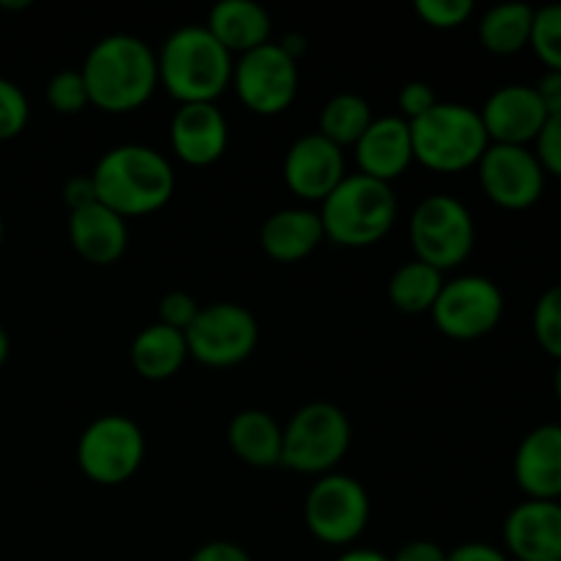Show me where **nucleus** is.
Instances as JSON below:
<instances>
[{
    "label": "nucleus",
    "mask_w": 561,
    "mask_h": 561,
    "mask_svg": "<svg viewBox=\"0 0 561 561\" xmlns=\"http://www.w3.org/2000/svg\"><path fill=\"white\" fill-rule=\"evenodd\" d=\"M91 107L110 115L140 110L159 88L157 53L129 33L104 36L88 49L80 69Z\"/></svg>",
    "instance_id": "nucleus-1"
},
{
    "label": "nucleus",
    "mask_w": 561,
    "mask_h": 561,
    "mask_svg": "<svg viewBox=\"0 0 561 561\" xmlns=\"http://www.w3.org/2000/svg\"><path fill=\"white\" fill-rule=\"evenodd\" d=\"M91 179L99 203L124 219L162 211L175 192L170 159L140 142H126L104 153Z\"/></svg>",
    "instance_id": "nucleus-2"
},
{
    "label": "nucleus",
    "mask_w": 561,
    "mask_h": 561,
    "mask_svg": "<svg viewBox=\"0 0 561 561\" xmlns=\"http://www.w3.org/2000/svg\"><path fill=\"white\" fill-rule=\"evenodd\" d=\"M233 64L206 25L179 27L157 53L159 85L179 104H217L233 82Z\"/></svg>",
    "instance_id": "nucleus-3"
},
{
    "label": "nucleus",
    "mask_w": 561,
    "mask_h": 561,
    "mask_svg": "<svg viewBox=\"0 0 561 561\" xmlns=\"http://www.w3.org/2000/svg\"><path fill=\"white\" fill-rule=\"evenodd\" d=\"M323 236L337 247H373L394 228L398 219V197L392 184L370 179V175H345L337 190L321 203L318 211Z\"/></svg>",
    "instance_id": "nucleus-4"
},
{
    "label": "nucleus",
    "mask_w": 561,
    "mask_h": 561,
    "mask_svg": "<svg viewBox=\"0 0 561 561\" xmlns=\"http://www.w3.org/2000/svg\"><path fill=\"white\" fill-rule=\"evenodd\" d=\"M411 126L414 162L433 173H463L480 164L491 140L480 110L458 102H438Z\"/></svg>",
    "instance_id": "nucleus-5"
},
{
    "label": "nucleus",
    "mask_w": 561,
    "mask_h": 561,
    "mask_svg": "<svg viewBox=\"0 0 561 561\" xmlns=\"http://www.w3.org/2000/svg\"><path fill=\"white\" fill-rule=\"evenodd\" d=\"M351 449V420L334 403H307L283 427V466L307 477H327Z\"/></svg>",
    "instance_id": "nucleus-6"
},
{
    "label": "nucleus",
    "mask_w": 561,
    "mask_h": 561,
    "mask_svg": "<svg viewBox=\"0 0 561 561\" xmlns=\"http://www.w3.org/2000/svg\"><path fill=\"white\" fill-rule=\"evenodd\" d=\"M409 233L416 261L442 274L469 261L477 241L474 217L453 195H427L414 208Z\"/></svg>",
    "instance_id": "nucleus-7"
},
{
    "label": "nucleus",
    "mask_w": 561,
    "mask_h": 561,
    "mask_svg": "<svg viewBox=\"0 0 561 561\" xmlns=\"http://www.w3.org/2000/svg\"><path fill=\"white\" fill-rule=\"evenodd\" d=\"M146 460V436L124 414H104L82 431L77 442V466L91 482L115 488L129 482Z\"/></svg>",
    "instance_id": "nucleus-8"
},
{
    "label": "nucleus",
    "mask_w": 561,
    "mask_h": 561,
    "mask_svg": "<svg viewBox=\"0 0 561 561\" xmlns=\"http://www.w3.org/2000/svg\"><path fill=\"white\" fill-rule=\"evenodd\" d=\"M305 524L316 540L348 548L370 524V496L365 485L348 474L318 477L305 502Z\"/></svg>",
    "instance_id": "nucleus-9"
},
{
    "label": "nucleus",
    "mask_w": 561,
    "mask_h": 561,
    "mask_svg": "<svg viewBox=\"0 0 561 561\" xmlns=\"http://www.w3.org/2000/svg\"><path fill=\"white\" fill-rule=\"evenodd\" d=\"M190 356L201 365L225 370L236 367L252 356L257 348V318L236 301H217L201 307L195 323L184 332Z\"/></svg>",
    "instance_id": "nucleus-10"
},
{
    "label": "nucleus",
    "mask_w": 561,
    "mask_h": 561,
    "mask_svg": "<svg viewBox=\"0 0 561 561\" xmlns=\"http://www.w3.org/2000/svg\"><path fill=\"white\" fill-rule=\"evenodd\" d=\"M431 316L444 337L471 343L488 337L502 323L504 294L482 274H463L444 283Z\"/></svg>",
    "instance_id": "nucleus-11"
},
{
    "label": "nucleus",
    "mask_w": 561,
    "mask_h": 561,
    "mask_svg": "<svg viewBox=\"0 0 561 561\" xmlns=\"http://www.w3.org/2000/svg\"><path fill=\"white\" fill-rule=\"evenodd\" d=\"M230 85L250 113L272 118L296 102L299 60L290 58L277 42H268L236 60Z\"/></svg>",
    "instance_id": "nucleus-12"
},
{
    "label": "nucleus",
    "mask_w": 561,
    "mask_h": 561,
    "mask_svg": "<svg viewBox=\"0 0 561 561\" xmlns=\"http://www.w3.org/2000/svg\"><path fill=\"white\" fill-rule=\"evenodd\" d=\"M482 192L493 206L504 211H526L537 206L546 192V170L531 148L526 146H488L480 164Z\"/></svg>",
    "instance_id": "nucleus-13"
},
{
    "label": "nucleus",
    "mask_w": 561,
    "mask_h": 561,
    "mask_svg": "<svg viewBox=\"0 0 561 561\" xmlns=\"http://www.w3.org/2000/svg\"><path fill=\"white\" fill-rule=\"evenodd\" d=\"M345 153L327 137L312 131L288 148L283 162L285 186L307 203H323L345 179Z\"/></svg>",
    "instance_id": "nucleus-14"
},
{
    "label": "nucleus",
    "mask_w": 561,
    "mask_h": 561,
    "mask_svg": "<svg viewBox=\"0 0 561 561\" xmlns=\"http://www.w3.org/2000/svg\"><path fill=\"white\" fill-rule=\"evenodd\" d=\"M480 118L493 146L529 148V142H535L542 126L548 124V113L535 85H524V82L496 88L482 104Z\"/></svg>",
    "instance_id": "nucleus-15"
},
{
    "label": "nucleus",
    "mask_w": 561,
    "mask_h": 561,
    "mask_svg": "<svg viewBox=\"0 0 561 561\" xmlns=\"http://www.w3.org/2000/svg\"><path fill=\"white\" fill-rule=\"evenodd\" d=\"M504 548L518 561H561V502L518 504L504 520Z\"/></svg>",
    "instance_id": "nucleus-16"
},
{
    "label": "nucleus",
    "mask_w": 561,
    "mask_h": 561,
    "mask_svg": "<svg viewBox=\"0 0 561 561\" xmlns=\"http://www.w3.org/2000/svg\"><path fill=\"white\" fill-rule=\"evenodd\" d=\"M170 146L190 168H208L228 151V121L217 104H179L170 121Z\"/></svg>",
    "instance_id": "nucleus-17"
},
{
    "label": "nucleus",
    "mask_w": 561,
    "mask_h": 561,
    "mask_svg": "<svg viewBox=\"0 0 561 561\" xmlns=\"http://www.w3.org/2000/svg\"><path fill=\"white\" fill-rule=\"evenodd\" d=\"M513 471L526 499L561 502V425H540L526 433Z\"/></svg>",
    "instance_id": "nucleus-18"
},
{
    "label": "nucleus",
    "mask_w": 561,
    "mask_h": 561,
    "mask_svg": "<svg viewBox=\"0 0 561 561\" xmlns=\"http://www.w3.org/2000/svg\"><path fill=\"white\" fill-rule=\"evenodd\" d=\"M356 164L362 175L392 184L414 162V146H411V126L400 115H383L373 118L365 135L354 146Z\"/></svg>",
    "instance_id": "nucleus-19"
},
{
    "label": "nucleus",
    "mask_w": 561,
    "mask_h": 561,
    "mask_svg": "<svg viewBox=\"0 0 561 561\" xmlns=\"http://www.w3.org/2000/svg\"><path fill=\"white\" fill-rule=\"evenodd\" d=\"M69 241L82 261L93 266H113L129 247V228L124 217L104 208L102 203H93L80 211H71Z\"/></svg>",
    "instance_id": "nucleus-20"
},
{
    "label": "nucleus",
    "mask_w": 561,
    "mask_h": 561,
    "mask_svg": "<svg viewBox=\"0 0 561 561\" xmlns=\"http://www.w3.org/2000/svg\"><path fill=\"white\" fill-rule=\"evenodd\" d=\"M208 33L230 55H247L272 42V16L255 0H219L208 11Z\"/></svg>",
    "instance_id": "nucleus-21"
},
{
    "label": "nucleus",
    "mask_w": 561,
    "mask_h": 561,
    "mask_svg": "<svg viewBox=\"0 0 561 561\" xmlns=\"http://www.w3.org/2000/svg\"><path fill=\"white\" fill-rule=\"evenodd\" d=\"M327 239L318 211L310 208H283L274 211L261 228V247L272 261L299 263Z\"/></svg>",
    "instance_id": "nucleus-22"
},
{
    "label": "nucleus",
    "mask_w": 561,
    "mask_h": 561,
    "mask_svg": "<svg viewBox=\"0 0 561 561\" xmlns=\"http://www.w3.org/2000/svg\"><path fill=\"white\" fill-rule=\"evenodd\" d=\"M228 444L252 469L283 466V425L268 411L244 409L230 420Z\"/></svg>",
    "instance_id": "nucleus-23"
},
{
    "label": "nucleus",
    "mask_w": 561,
    "mask_h": 561,
    "mask_svg": "<svg viewBox=\"0 0 561 561\" xmlns=\"http://www.w3.org/2000/svg\"><path fill=\"white\" fill-rule=\"evenodd\" d=\"M129 359L137 376L146 381H168L190 359V348L184 332H175L164 323H151L135 337Z\"/></svg>",
    "instance_id": "nucleus-24"
},
{
    "label": "nucleus",
    "mask_w": 561,
    "mask_h": 561,
    "mask_svg": "<svg viewBox=\"0 0 561 561\" xmlns=\"http://www.w3.org/2000/svg\"><path fill=\"white\" fill-rule=\"evenodd\" d=\"M531 25H535V9L526 3H502L480 16V44L491 55H518L529 47Z\"/></svg>",
    "instance_id": "nucleus-25"
},
{
    "label": "nucleus",
    "mask_w": 561,
    "mask_h": 561,
    "mask_svg": "<svg viewBox=\"0 0 561 561\" xmlns=\"http://www.w3.org/2000/svg\"><path fill=\"white\" fill-rule=\"evenodd\" d=\"M444 288V274L422 261H409L389 279V301L405 316L431 312Z\"/></svg>",
    "instance_id": "nucleus-26"
},
{
    "label": "nucleus",
    "mask_w": 561,
    "mask_h": 561,
    "mask_svg": "<svg viewBox=\"0 0 561 561\" xmlns=\"http://www.w3.org/2000/svg\"><path fill=\"white\" fill-rule=\"evenodd\" d=\"M373 124V107L359 93H337L321 110V126L318 135L327 137L337 148L356 146L365 135L367 126Z\"/></svg>",
    "instance_id": "nucleus-27"
},
{
    "label": "nucleus",
    "mask_w": 561,
    "mask_h": 561,
    "mask_svg": "<svg viewBox=\"0 0 561 561\" xmlns=\"http://www.w3.org/2000/svg\"><path fill=\"white\" fill-rule=\"evenodd\" d=\"M529 47L548 71H561V3L535 9Z\"/></svg>",
    "instance_id": "nucleus-28"
},
{
    "label": "nucleus",
    "mask_w": 561,
    "mask_h": 561,
    "mask_svg": "<svg viewBox=\"0 0 561 561\" xmlns=\"http://www.w3.org/2000/svg\"><path fill=\"white\" fill-rule=\"evenodd\" d=\"M531 329H535L540 348L561 362V283L551 285L537 299L535 312H531Z\"/></svg>",
    "instance_id": "nucleus-29"
},
{
    "label": "nucleus",
    "mask_w": 561,
    "mask_h": 561,
    "mask_svg": "<svg viewBox=\"0 0 561 561\" xmlns=\"http://www.w3.org/2000/svg\"><path fill=\"white\" fill-rule=\"evenodd\" d=\"M47 104L60 115H77L91 104L80 69H64L49 80Z\"/></svg>",
    "instance_id": "nucleus-30"
},
{
    "label": "nucleus",
    "mask_w": 561,
    "mask_h": 561,
    "mask_svg": "<svg viewBox=\"0 0 561 561\" xmlns=\"http://www.w3.org/2000/svg\"><path fill=\"white\" fill-rule=\"evenodd\" d=\"M27 118H31V104H27L25 91L16 82L0 77V142L20 137Z\"/></svg>",
    "instance_id": "nucleus-31"
},
{
    "label": "nucleus",
    "mask_w": 561,
    "mask_h": 561,
    "mask_svg": "<svg viewBox=\"0 0 561 561\" xmlns=\"http://www.w3.org/2000/svg\"><path fill=\"white\" fill-rule=\"evenodd\" d=\"M414 11L427 27L455 31V27H463L471 20L474 3L471 0H416Z\"/></svg>",
    "instance_id": "nucleus-32"
},
{
    "label": "nucleus",
    "mask_w": 561,
    "mask_h": 561,
    "mask_svg": "<svg viewBox=\"0 0 561 561\" xmlns=\"http://www.w3.org/2000/svg\"><path fill=\"white\" fill-rule=\"evenodd\" d=\"M197 312H201V305L186 290H170L159 301V323L175 329V332H186L195 323Z\"/></svg>",
    "instance_id": "nucleus-33"
},
{
    "label": "nucleus",
    "mask_w": 561,
    "mask_h": 561,
    "mask_svg": "<svg viewBox=\"0 0 561 561\" xmlns=\"http://www.w3.org/2000/svg\"><path fill=\"white\" fill-rule=\"evenodd\" d=\"M436 104H438L436 91H433V85H427V82L422 80L405 82L398 93L400 118L409 121V124H414L416 118H422V115H425L427 110L436 107Z\"/></svg>",
    "instance_id": "nucleus-34"
},
{
    "label": "nucleus",
    "mask_w": 561,
    "mask_h": 561,
    "mask_svg": "<svg viewBox=\"0 0 561 561\" xmlns=\"http://www.w3.org/2000/svg\"><path fill=\"white\" fill-rule=\"evenodd\" d=\"M535 153L546 175L561 181V115L548 118V124L542 126L540 137L535 140Z\"/></svg>",
    "instance_id": "nucleus-35"
},
{
    "label": "nucleus",
    "mask_w": 561,
    "mask_h": 561,
    "mask_svg": "<svg viewBox=\"0 0 561 561\" xmlns=\"http://www.w3.org/2000/svg\"><path fill=\"white\" fill-rule=\"evenodd\" d=\"M64 201L69 206V211H80V208L99 203L96 184H93L91 175H71L64 184Z\"/></svg>",
    "instance_id": "nucleus-36"
},
{
    "label": "nucleus",
    "mask_w": 561,
    "mask_h": 561,
    "mask_svg": "<svg viewBox=\"0 0 561 561\" xmlns=\"http://www.w3.org/2000/svg\"><path fill=\"white\" fill-rule=\"evenodd\" d=\"M190 561H252V557L244 551V548L236 546V542L214 540L197 548V551L190 557Z\"/></svg>",
    "instance_id": "nucleus-37"
},
{
    "label": "nucleus",
    "mask_w": 561,
    "mask_h": 561,
    "mask_svg": "<svg viewBox=\"0 0 561 561\" xmlns=\"http://www.w3.org/2000/svg\"><path fill=\"white\" fill-rule=\"evenodd\" d=\"M447 561H510V557L491 542H463L447 553Z\"/></svg>",
    "instance_id": "nucleus-38"
},
{
    "label": "nucleus",
    "mask_w": 561,
    "mask_h": 561,
    "mask_svg": "<svg viewBox=\"0 0 561 561\" xmlns=\"http://www.w3.org/2000/svg\"><path fill=\"white\" fill-rule=\"evenodd\" d=\"M535 91L540 96L542 107H546L548 118L561 115V71H546L535 85Z\"/></svg>",
    "instance_id": "nucleus-39"
},
{
    "label": "nucleus",
    "mask_w": 561,
    "mask_h": 561,
    "mask_svg": "<svg viewBox=\"0 0 561 561\" xmlns=\"http://www.w3.org/2000/svg\"><path fill=\"white\" fill-rule=\"evenodd\" d=\"M389 559L392 561H447V551L431 540H411Z\"/></svg>",
    "instance_id": "nucleus-40"
},
{
    "label": "nucleus",
    "mask_w": 561,
    "mask_h": 561,
    "mask_svg": "<svg viewBox=\"0 0 561 561\" xmlns=\"http://www.w3.org/2000/svg\"><path fill=\"white\" fill-rule=\"evenodd\" d=\"M337 561H392V559L381 551H373V548H354V551H345Z\"/></svg>",
    "instance_id": "nucleus-41"
},
{
    "label": "nucleus",
    "mask_w": 561,
    "mask_h": 561,
    "mask_svg": "<svg viewBox=\"0 0 561 561\" xmlns=\"http://www.w3.org/2000/svg\"><path fill=\"white\" fill-rule=\"evenodd\" d=\"M9 334H5V329L0 327V367L5 365V359H9Z\"/></svg>",
    "instance_id": "nucleus-42"
},
{
    "label": "nucleus",
    "mask_w": 561,
    "mask_h": 561,
    "mask_svg": "<svg viewBox=\"0 0 561 561\" xmlns=\"http://www.w3.org/2000/svg\"><path fill=\"white\" fill-rule=\"evenodd\" d=\"M0 9H11V11L31 9V0H20V3H9V0H0Z\"/></svg>",
    "instance_id": "nucleus-43"
},
{
    "label": "nucleus",
    "mask_w": 561,
    "mask_h": 561,
    "mask_svg": "<svg viewBox=\"0 0 561 561\" xmlns=\"http://www.w3.org/2000/svg\"><path fill=\"white\" fill-rule=\"evenodd\" d=\"M553 394H557V400L561 403V362L557 365V373H553Z\"/></svg>",
    "instance_id": "nucleus-44"
},
{
    "label": "nucleus",
    "mask_w": 561,
    "mask_h": 561,
    "mask_svg": "<svg viewBox=\"0 0 561 561\" xmlns=\"http://www.w3.org/2000/svg\"><path fill=\"white\" fill-rule=\"evenodd\" d=\"M3 239H5V225H3V217H0V247H3Z\"/></svg>",
    "instance_id": "nucleus-45"
}]
</instances>
